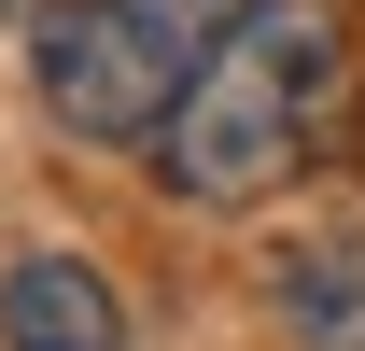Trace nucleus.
<instances>
[{
  "label": "nucleus",
  "instance_id": "obj_3",
  "mask_svg": "<svg viewBox=\"0 0 365 351\" xmlns=\"http://www.w3.org/2000/svg\"><path fill=\"white\" fill-rule=\"evenodd\" d=\"M0 351H127V309L85 253H14L0 267Z\"/></svg>",
  "mask_w": 365,
  "mask_h": 351
},
{
  "label": "nucleus",
  "instance_id": "obj_2",
  "mask_svg": "<svg viewBox=\"0 0 365 351\" xmlns=\"http://www.w3.org/2000/svg\"><path fill=\"white\" fill-rule=\"evenodd\" d=\"M29 71H43V113L85 141H155L197 85V43H169L140 0H56L29 29Z\"/></svg>",
  "mask_w": 365,
  "mask_h": 351
},
{
  "label": "nucleus",
  "instance_id": "obj_1",
  "mask_svg": "<svg viewBox=\"0 0 365 351\" xmlns=\"http://www.w3.org/2000/svg\"><path fill=\"white\" fill-rule=\"evenodd\" d=\"M337 71H351V43H337L323 0H253L225 43L197 56L182 113L155 127V183H169L182 211H253V197L295 183V155L323 141Z\"/></svg>",
  "mask_w": 365,
  "mask_h": 351
},
{
  "label": "nucleus",
  "instance_id": "obj_5",
  "mask_svg": "<svg viewBox=\"0 0 365 351\" xmlns=\"http://www.w3.org/2000/svg\"><path fill=\"white\" fill-rule=\"evenodd\" d=\"M140 14H155L169 43H197V56H211V43H225V29H239V14H253V0H140Z\"/></svg>",
  "mask_w": 365,
  "mask_h": 351
},
{
  "label": "nucleus",
  "instance_id": "obj_4",
  "mask_svg": "<svg viewBox=\"0 0 365 351\" xmlns=\"http://www.w3.org/2000/svg\"><path fill=\"white\" fill-rule=\"evenodd\" d=\"M281 323L309 351H365V239H295L281 253Z\"/></svg>",
  "mask_w": 365,
  "mask_h": 351
}]
</instances>
